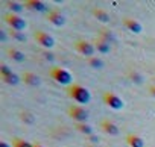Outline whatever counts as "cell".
<instances>
[{
  "instance_id": "obj_1",
  "label": "cell",
  "mask_w": 155,
  "mask_h": 147,
  "mask_svg": "<svg viewBox=\"0 0 155 147\" xmlns=\"http://www.w3.org/2000/svg\"><path fill=\"white\" fill-rule=\"evenodd\" d=\"M67 94H68V97H70L71 100H74L76 103H82V105H85V103H88V102L91 100V94H90V91H88L85 87L79 85V84H73V85H70L68 90H67Z\"/></svg>"
},
{
  "instance_id": "obj_2",
  "label": "cell",
  "mask_w": 155,
  "mask_h": 147,
  "mask_svg": "<svg viewBox=\"0 0 155 147\" xmlns=\"http://www.w3.org/2000/svg\"><path fill=\"white\" fill-rule=\"evenodd\" d=\"M50 78L59 84V85H71V81H73V76L70 75V71H67L65 68H61V67H53L50 71H49Z\"/></svg>"
},
{
  "instance_id": "obj_3",
  "label": "cell",
  "mask_w": 155,
  "mask_h": 147,
  "mask_svg": "<svg viewBox=\"0 0 155 147\" xmlns=\"http://www.w3.org/2000/svg\"><path fill=\"white\" fill-rule=\"evenodd\" d=\"M3 20L8 23V26H9L12 30H18V32H21V30H25L26 26H28L26 21H25V18H21L20 15L12 14V12L5 14V15H3Z\"/></svg>"
},
{
  "instance_id": "obj_4",
  "label": "cell",
  "mask_w": 155,
  "mask_h": 147,
  "mask_svg": "<svg viewBox=\"0 0 155 147\" xmlns=\"http://www.w3.org/2000/svg\"><path fill=\"white\" fill-rule=\"evenodd\" d=\"M68 115L76 123H87V120H88V111L78 105H73L68 108Z\"/></svg>"
},
{
  "instance_id": "obj_5",
  "label": "cell",
  "mask_w": 155,
  "mask_h": 147,
  "mask_svg": "<svg viewBox=\"0 0 155 147\" xmlns=\"http://www.w3.org/2000/svg\"><path fill=\"white\" fill-rule=\"evenodd\" d=\"M102 99H104V103H105L107 106H110L111 109L119 111V109H122V108L125 106L123 100H122L117 94H114L113 91H107V93H104Z\"/></svg>"
},
{
  "instance_id": "obj_6",
  "label": "cell",
  "mask_w": 155,
  "mask_h": 147,
  "mask_svg": "<svg viewBox=\"0 0 155 147\" xmlns=\"http://www.w3.org/2000/svg\"><path fill=\"white\" fill-rule=\"evenodd\" d=\"M74 49H76V52H79L81 55H84L87 58H93L94 52H96L94 44H91L90 41H85V40H78L74 43Z\"/></svg>"
},
{
  "instance_id": "obj_7",
  "label": "cell",
  "mask_w": 155,
  "mask_h": 147,
  "mask_svg": "<svg viewBox=\"0 0 155 147\" xmlns=\"http://www.w3.org/2000/svg\"><path fill=\"white\" fill-rule=\"evenodd\" d=\"M34 37H35V41H37L40 46L46 47V49H52V47L55 46L53 37H50L49 34H46V32H43V30H37V32L34 34Z\"/></svg>"
},
{
  "instance_id": "obj_8",
  "label": "cell",
  "mask_w": 155,
  "mask_h": 147,
  "mask_svg": "<svg viewBox=\"0 0 155 147\" xmlns=\"http://www.w3.org/2000/svg\"><path fill=\"white\" fill-rule=\"evenodd\" d=\"M47 21L50 23V24H53V26H62L64 23H65V18H64V15L58 11V9H53V11H50L49 14H47Z\"/></svg>"
},
{
  "instance_id": "obj_9",
  "label": "cell",
  "mask_w": 155,
  "mask_h": 147,
  "mask_svg": "<svg viewBox=\"0 0 155 147\" xmlns=\"http://www.w3.org/2000/svg\"><path fill=\"white\" fill-rule=\"evenodd\" d=\"M123 26H125V27H126L129 32H132V34H135V35L141 34V30H143L141 24H140L137 20H134V18H129V17H125V18H123Z\"/></svg>"
},
{
  "instance_id": "obj_10",
  "label": "cell",
  "mask_w": 155,
  "mask_h": 147,
  "mask_svg": "<svg viewBox=\"0 0 155 147\" xmlns=\"http://www.w3.org/2000/svg\"><path fill=\"white\" fill-rule=\"evenodd\" d=\"M101 129L108 135H119V127L111 120H102L101 121Z\"/></svg>"
},
{
  "instance_id": "obj_11",
  "label": "cell",
  "mask_w": 155,
  "mask_h": 147,
  "mask_svg": "<svg viewBox=\"0 0 155 147\" xmlns=\"http://www.w3.org/2000/svg\"><path fill=\"white\" fill-rule=\"evenodd\" d=\"M23 6L26 9H31V11H38V12L46 11V3L41 2V0H28V2L23 3Z\"/></svg>"
},
{
  "instance_id": "obj_12",
  "label": "cell",
  "mask_w": 155,
  "mask_h": 147,
  "mask_svg": "<svg viewBox=\"0 0 155 147\" xmlns=\"http://www.w3.org/2000/svg\"><path fill=\"white\" fill-rule=\"evenodd\" d=\"M21 79H23V81H25V84H26V85H29V87H37V85H40V78L35 75V73H31V71L23 73Z\"/></svg>"
},
{
  "instance_id": "obj_13",
  "label": "cell",
  "mask_w": 155,
  "mask_h": 147,
  "mask_svg": "<svg viewBox=\"0 0 155 147\" xmlns=\"http://www.w3.org/2000/svg\"><path fill=\"white\" fill-rule=\"evenodd\" d=\"M126 142L129 147H144V139L135 133H129L126 135Z\"/></svg>"
},
{
  "instance_id": "obj_14",
  "label": "cell",
  "mask_w": 155,
  "mask_h": 147,
  "mask_svg": "<svg viewBox=\"0 0 155 147\" xmlns=\"http://www.w3.org/2000/svg\"><path fill=\"white\" fill-rule=\"evenodd\" d=\"M94 47H96V50L99 53H108L110 52V43L105 41V40H102V38H97L94 41Z\"/></svg>"
},
{
  "instance_id": "obj_15",
  "label": "cell",
  "mask_w": 155,
  "mask_h": 147,
  "mask_svg": "<svg viewBox=\"0 0 155 147\" xmlns=\"http://www.w3.org/2000/svg\"><path fill=\"white\" fill-rule=\"evenodd\" d=\"M93 15H94L99 21H102V23H108V21H110V14H108L105 9H101V8L93 9Z\"/></svg>"
},
{
  "instance_id": "obj_16",
  "label": "cell",
  "mask_w": 155,
  "mask_h": 147,
  "mask_svg": "<svg viewBox=\"0 0 155 147\" xmlns=\"http://www.w3.org/2000/svg\"><path fill=\"white\" fill-rule=\"evenodd\" d=\"M74 127L79 130L81 133H85V135H88V136H91L93 135V127L88 124V123H76L74 124Z\"/></svg>"
},
{
  "instance_id": "obj_17",
  "label": "cell",
  "mask_w": 155,
  "mask_h": 147,
  "mask_svg": "<svg viewBox=\"0 0 155 147\" xmlns=\"http://www.w3.org/2000/svg\"><path fill=\"white\" fill-rule=\"evenodd\" d=\"M8 55H9L11 59H14L17 62H23L25 61V53L17 50V49H8Z\"/></svg>"
},
{
  "instance_id": "obj_18",
  "label": "cell",
  "mask_w": 155,
  "mask_h": 147,
  "mask_svg": "<svg viewBox=\"0 0 155 147\" xmlns=\"http://www.w3.org/2000/svg\"><path fill=\"white\" fill-rule=\"evenodd\" d=\"M0 79H2L5 84H9V85H17L20 82V78L15 75V73H11V75H8V76H0Z\"/></svg>"
},
{
  "instance_id": "obj_19",
  "label": "cell",
  "mask_w": 155,
  "mask_h": 147,
  "mask_svg": "<svg viewBox=\"0 0 155 147\" xmlns=\"http://www.w3.org/2000/svg\"><path fill=\"white\" fill-rule=\"evenodd\" d=\"M6 6L9 8V11H11L12 14H14V12H21V11L25 9V6H23L21 3H18V2H8Z\"/></svg>"
},
{
  "instance_id": "obj_20",
  "label": "cell",
  "mask_w": 155,
  "mask_h": 147,
  "mask_svg": "<svg viewBox=\"0 0 155 147\" xmlns=\"http://www.w3.org/2000/svg\"><path fill=\"white\" fill-rule=\"evenodd\" d=\"M12 147H34V144H31L21 138H12Z\"/></svg>"
},
{
  "instance_id": "obj_21",
  "label": "cell",
  "mask_w": 155,
  "mask_h": 147,
  "mask_svg": "<svg viewBox=\"0 0 155 147\" xmlns=\"http://www.w3.org/2000/svg\"><path fill=\"white\" fill-rule=\"evenodd\" d=\"M88 64H90L93 68H102V67H104V62H102V59H99V58H96V56H93V58H88Z\"/></svg>"
},
{
  "instance_id": "obj_22",
  "label": "cell",
  "mask_w": 155,
  "mask_h": 147,
  "mask_svg": "<svg viewBox=\"0 0 155 147\" xmlns=\"http://www.w3.org/2000/svg\"><path fill=\"white\" fill-rule=\"evenodd\" d=\"M20 118H21L25 123H29V124L35 121V117H34L31 112H21V114H20Z\"/></svg>"
},
{
  "instance_id": "obj_23",
  "label": "cell",
  "mask_w": 155,
  "mask_h": 147,
  "mask_svg": "<svg viewBox=\"0 0 155 147\" xmlns=\"http://www.w3.org/2000/svg\"><path fill=\"white\" fill-rule=\"evenodd\" d=\"M11 73H12V70H11L6 64L0 65V76H8V75H11Z\"/></svg>"
},
{
  "instance_id": "obj_24",
  "label": "cell",
  "mask_w": 155,
  "mask_h": 147,
  "mask_svg": "<svg viewBox=\"0 0 155 147\" xmlns=\"http://www.w3.org/2000/svg\"><path fill=\"white\" fill-rule=\"evenodd\" d=\"M11 37H12L14 40H18V41H25V35H23L21 32H18V30H11Z\"/></svg>"
},
{
  "instance_id": "obj_25",
  "label": "cell",
  "mask_w": 155,
  "mask_h": 147,
  "mask_svg": "<svg viewBox=\"0 0 155 147\" xmlns=\"http://www.w3.org/2000/svg\"><path fill=\"white\" fill-rule=\"evenodd\" d=\"M90 141H91L93 144H97V142H99V138L94 136V135H91V136H90Z\"/></svg>"
},
{
  "instance_id": "obj_26",
  "label": "cell",
  "mask_w": 155,
  "mask_h": 147,
  "mask_svg": "<svg viewBox=\"0 0 155 147\" xmlns=\"http://www.w3.org/2000/svg\"><path fill=\"white\" fill-rule=\"evenodd\" d=\"M149 93L155 97V85H152V87H149Z\"/></svg>"
},
{
  "instance_id": "obj_27",
  "label": "cell",
  "mask_w": 155,
  "mask_h": 147,
  "mask_svg": "<svg viewBox=\"0 0 155 147\" xmlns=\"http://www.w3.org/2000/svg\"><path fill=\"white\" fill-rule=\"evenodd\" d=\"M0 147H12V145H9L6 141H0Z\"/></svg>"
},
{
  "instance_id": "obj_28",
  "label": "cell",
  "mask_w": 155,
  "mask_h": 147,
  "mask_svg": "<svg viewBox=\"0 0 155 147\" xmlns=\"http://www.w3.org/2000/svg\"><path fill=\"white\" fill-rule=\"evenodd\" d=\"M34 147H44V145H41V144H34Z\"/></svg>"
}]
</instances>
